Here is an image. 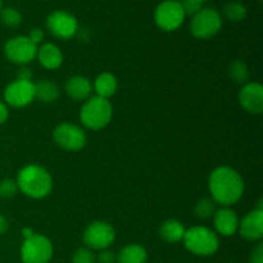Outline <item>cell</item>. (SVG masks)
<instances>
[{"label": "cell", "mask_w": 263, "mask_h": 263, "mask_svg": "<svg viewBox=\"0 0 263 263\" xmlns=\"http://www.w3.org/2000/svg\"><path fill=\"white\" fill-rule=\"evenodd\" d=\"M185 13L180 2L166 0L157 7L154 12V21L157 26L163 31H175L182 25Z\"/></svg>", "instance_id": "10"}, {"label": "cell", "mask_w": 263, "mask_h": 263, "mask_svg": "<svg viewBox=\"0 0 263 263\" xmlns=\"http://www.w3.org/2000/svg\"><path fill=\"white\" fill-rule=\"evenodd\" d=\"M223 13L226 17L234 22H240L247 17V8L239 2H231L228 3L223 8Z\"/></svg>", "instance_id": "23"}, {"label": "cell", "mask_w": 263, "mask_h": 263, "mask_svg": "<svg viewBox=\"0 0 263 263\" xmlns=\"http://www.w3.org/2000/svg\"><path fill=\"white\" fill-rule=\"evenodd\" d=\"M35 89V99L43 103H53L59 98V89L50 80H40L33 82Z\"/></svg>", "instance_id": "21"}, {"label": "cell", "mask_w": 263, "mask_h": 263, "mask_svg": "<svg viewBox=\"0 0 263 263\" xmlns=\"http://www.w3.org/2000/svg\"><path fill=\"white\" fill-rule=\"evenodd\" d=\"M239 234L248 241L261 240L263 236V210L256 208L239 221Z\"/></svg>", "instance_id": "14"}, {"label": "cell", "mask_w": 263, "mask_h": 263, "mask_svg": "<svg viewBox=\"0 0 263 263\" xmlns=\"http://www.w3.org/2000/svg\"><path fill=\"white\" fill-rule=\"evenodd\" d=\"M118 87V81L116 76L109 72H103L97 79L94 80L92 84V91L97 92V97L104 98L109 100L110 97L116 94Z\"/></svg>", "instance_id": "18"}, {"label": "cell", "mask_w": 263, "mask_h": 263, "mask_svg": "<svg viewBox=\"0 0 263 263\" xmlns=\"http://www.w3.org/2000/svg\"><path fill=\"white\" fill-rule=\"evenodd\" d=\"M239 103L241 108L252 115L263 112V87L258 82H247L239 91Z\"/></svg>", "instance_id": "13"}, {"label": "cell", "mask_w": 263, "mask_h": 263, "mask_svg": "<svg viewBox=\"0 0 263 263\" xmlns=\"http://www.w3.org/2000/svg\"><path fill=\"white\" fill-rule=\"evenodd\" d=\"M37 59L46 69H57L63 63V54L61 49L51 43H46L37 49Z\"/></svg>", "instance_id": "17"}, {"label": "cell", "mask_w": 263, "mask_h": 263, "mask_svg": "<svg viewBox=\"0 0 263 263\" xmlns=\"http://www.w3.org/2000/svg\"><path fill=\"white\" fill-rule=\"evenodd\" d=\"M8 228H9V223H8V220L3 215H0V235L7 233Z\"/></svg>", "instance_id": "34"}, {"label": "cell", "mask_w": 263, "mask_h": 263, "mask_svg": "<svg viewBox=\"0 0 263 263\" xmlns=\"http://www.w3.org/2000/svg\"><path fill=\"white\" fill-rule=\"evenodd\" d=\"M212 200L222 207H231L238 203L244 193V180L238 171L228 166L213 170L208 179Z\"/></svg>", "instance_id": "1"}, {"label": "cell", "mask_w": 263, "mask_h": 263, "mask_svg": "<svg viewBox=\"0 0 263 263\" xmlns=\"http://www.w3.org/2000/svg\"><path fill=\"white\" fill-rule=\"evenodd\" d=\"M4 100L13 108H23L35 100V89L32 81L14 80L4 90Z\"/></svg>", "instance_id": "12"}, {"label": "cell", "mask_w": 263, "mask_h": 263, "mask_svg": "<svg viewBox=\"0 0 263 263\" xmlns=\"http://www.w3.org/2000/svg\"><path fill=\"white\" fill-rule=\"evenodd\" d=\"M53 257V244L46 236L33 234L25 239L21 247V259L23 263H49Z\"/></svg>", "instance_id": "5"}, {"label": "cell", "mask_w": 263, "mask_h": 263, "mask_svg": "<svg viewBox=\"0 0 263 263\" xmlns=\"http://www.w3.org/2000/svg\"><path fill=\"white\" fill-rule=\"evenodd\" d=\"M18 192L15 180L4 179L0 181V198H13Z\"/></svg>", "instance_id": "27"}, {"label": "cell", "mask_w": 263, "mask_h": 263, "mask_svg": "<svg viewBox=\"0 0 263 263\" xmlns=\"http://www.w3.org/2000/svg\"><path fill=\"white\" fill-rule=\"evenodd\" d=\"M213 226L220 235L233 236L239 228L238 215L230 207L220 208L213 215Z\"/></svg>", "instance_id": "15"}, {"label": "cell", "mask_w": 263, "mask_h": 263, "mask_svg": "<svg viewBox=\"0 0 263 263\" xmlns=\"http://www.w3.org/2000/svg\"><path fill=\"white\" fill-rule=\"evenodd\" d=\"M185 248L195 256L208 257L215 254L220 247V240L215 231L204 226H194L185 231Z\"/></svg>", "instance_id": "4"}, {"label": "cell", "mask_w": 263, "mask_h": 263, "mask_svg": "<svg viewBox=\"0 0 263 263\" xmlns=\"http://www.w3.org/2000/svg\"><path fill=\"white\" fill-rule=\"evenodd\" d=\"M185 231H186V229H185V226L180 221L167 220L159 228V235L167 243L175 244L184 239Z\"/></svg>", "instance_id": "20"}, {"label": "cell", "mask_w": 263, "mask_h": 263, "mask_svg": "<svg viewBox=\"0 0 263 263\" xmlns=\"http://www.w3.org/2000/svg\"><path fill=\"white\" fill-rule=\"evenodd\" d=\"M116 239V231L110 223L105 221H94L84 233V243L89 249L103 251L109 248Z\"/></svg>", "instance_id": "9"}, {"label": "cell", "mask_w": 263, "mask_h": 263, "mask_svg": "<svg viewBox=\"0 0 263 263\" xmlns=\"http://www.w3.org/2000/svg\"><path fill=\"white\" fill-rule=\"evenodd\" d=\"M17 80L21 81H32V71L27 66H21L17 72Z\"/></svg>", "instance_id": "31"}, {"label": "cell", "mask_w": 263, "mask_h": 263, "mask_svg": "<svg viewBox=\"0 0 263 263\" xmlns=\"http://www.w3.org/2000/svg\"><path fill=\"white\" fill-rule=\"evenodd\" d=\"M17 186L26 197L43 199L53 190V179L46 168L39 164H27L17 175Z\"/></svg>", "instance_id": "2"}, {"label": "cell", "mask_w": 263, "mask_h": 263, "mask_svg": "<svg viewBox=\"0 0 263 263\" xmlns=\"http://www.w3.org/2000/svg\"><path fill=\"white\" fill-rule=\"evenodd\" d=\"M248 263H263V244L258 243L253 248L249 256Z\"/></svg>", "instance_id": "30"}, {"label": "cell", "mask_w": 263, "mask_h": 263, "mask_svg": "<svg viewBox=\"0 0 263 263\" xmlns=\"http://www.w3.org/2000/svg\"><path fill=\"white\" fill-rule=\"evenodd\" d=\"M180 4H181L185 15L186 14L195 15L203 8V4H199V3L197 2H193V0H182V2H180Z\"/></svg>", "instance_id": "28"}, {"label": "cell", "mask_w": 263, "mask_h": 263, "mask_svg": "<svg viewBox=\"0 0 263 263\" xmlns=\"http://www.w3.org/2000/svg\"><path fill=\"white\" fill-rule=\"evenodd\" d=\"M64 90L71 99L76 100V102H85L91 97L92 84L87 77L74 74L67 80Z\"/></svg>", "instance_id": "16"}, {"label": "cell", "mask_w": 263, "mask_h": 263, "mask_svg": "<svg viewBox=\"0 0 263 263\" xmlns=\"http://www.w3.org/2000/svg\"><path fill=\"white\" fill-rule=\"evenodd\" d=\"M4 53L8 61L20 66H27L37 55V45L27 36H15L9 39L4 46Z\"/></svg>", "instance_id": "7"}, {"label": "cell", "mask_w": 263, "mask_h": 263, "mask_svg": "<svg viewBox=\"0 0 263 263\" xmlns=\"http://www.w3.org/2000/svg\"><path fill=\"white\" fill-rule=\"evenodd\" d=\"M8 117H9V110H8V107L5 103L0 102V125L7 122Z\"/></svg>", "instance_id": "33"}, {"label": "cell", "mask_w": 263, "mask_h": 263, "mask_svg": "<svg viewBox=\"0 0 263 263\" xmlns=\"http://www.w3.org/2000/svg\"><path fill=\"white\" fill-rule=\"evenodd\" d=\"M72 263H97L95 254L92 253L91 249L87 247H81L76 249L72 256Z\"/></svg>", "instance_id": "26"}, {"label": "cell", "mask_w": 263, "mask_h": 263, "mask_svg": "<svg viewBox=\"0 0 263 263\" xmlns=\"http://www.w3.org/2000/svg\"><path fill=\"white\" fill-rule=\"evenodd\" d=\"M229 73H230V77L238 84H247L249 79V71L248 67L244 62L241 61H234L233 63L230 64V68H229Z\"/></svg>", "instance_id": "22"}, {"label": "cell", "mask_w": 263, "mask_h": 263, "mask_svg": "<svg viewBox=\"0 0 263 263\" xmlns=\"http://www.w3.org/2000/svg\"><path fill=\"white\" fill-rule=\"evenodd\" d=\"M148 252L140 244H128L123 247L116 257L117 263H146Z\"/></svg>", "instance_id": "19"}, {"label": "cell", "mask_w": 263, "mask_h": 263, "mask_svg": "<svg viewBox=\"0 0 263 263\" xmlns=\"http://www.w3.org/2000/svg\"><path fill=\"white\" fill-rule=\"evenodd\" d=\"M0 10H2V0H0Z\"/></svg>", "instance_id": "37"}, {"label": "cell", "mask_w": 263, "mask_h": 263, "mask_svg": "<svg viewBox=\"0 0 263 263\" xmlns=\"http://www.w3.org/2000/svg\"><path fill=\"white\" fill-rule=\"evenodd\" d=\"M46 27L54 37L68 40L76 35L79 23L71 13L66 10H54L46 18Z\"/></svg>", "instance_id": "11"}, {"label": "cell", "mask_w": 263, "mask_h": 263, "mask_svg": "<svg viewBox=\"0 0 263 263\" xmlns=\"http://www.w3.org/2000/svg\"><path fill=\"white\" fill-rule=\"evenodd\" d=\"M33 231L31 230L30 228H25L22 230V235H23V239H27V238H30V236H32L33 235Z\"/></svg>", "instance_id": "35"}, {"label": "cell", "mask_w": 263, "mask_h": 263, "mask_svg": "<svg viewBox=\"0 0 263 263\" xmlns=\"http://www.w3.org/2000/svg\"><path fill=\"white\" fill-rule=\"evenodd\" d=\"M27 37L30 39L33 44L37 45L39 43H41V41L44 40V31L41 30V28H32Z\"/></svg>", "instance_id": "32"}, {"label": "cell", "mask_w": 263, "mask_h": 263, "mask_svg": "<svg viewBox=\"0 0 263 263\" xmlns=\"http://www.w3.org/2000/svg\"><path fill=\"white\" fill-rule=\"evenodd\" d=\"M193 2H197V3H199V4H203V3L207 2V0H193Z\"/></svg>", "instance_id": "36"}, {"label": "cell", "mask_w": 263, "mask_h": 263, "mask_svg": "<svg viewBox=\"0 0 263 263\" xmlns=\"http://www.w3.org/2000/svg\"><path fill=\"white\" fill-rule=\"evenodd\" d=\"M222 26L220 13L212 8H202L195 15H193L190 23V31L197 39H210L215 36Z\"/></svg>", "instance_id": "6"}, {"label": "cell", "mask_w": 263, "mask_h": 263, "mask_svg": "<svg viewBox=\"0 0 263 263\" xmlns=\"http://www.w3.org/2000/svg\"><path fill=\"white\" fill-rule=\"evenodd\" d=\"M0 20L8 27H18L22 22V15L14 8H4L0 10Z\"/></svg>", "instance_id": "25"}, {"label": "cell", "mask_w": 263, "mask_h": 263, "mask_svg": "<svg viewBox=\"0 0 263 263\" xmlns=\"http://www.w3.org/2000/svg\"><path fill=\"white\" fill-rule=\"evenodd\" d=\"M194 211L198 217L202 218V220H208V218L213 217L216 212L215 202L212 199H208V198H203L195 204Z\"/></svg>", "instance_id": "24"}, {"label": "cell", "mask_w": 263, "mask_h": 263, "mask_svg": "<svg viewBox=\"0 0 263 263\" xmlns=\"http://www.w3.org/2000/svg\"><path fill=\"white\" fill-rule=\"evenodd\" d=\"M112 116L113 107L109 100L95 95L85 100L80 112V120L90 130H102L109 125Z\"/></svg>", "instance_id": "3"}, {"label": "cell", "mask_w": 263, "mask_h": 263, "mask_svg": "<svg viewBox=\"0 0 263 263\" xmlns=\"http://www.w3.org/2000/svg\"><path fill=\"white\" fill-rule=\"evenodd\" d=\"M116 254L113 253L109 249H103V251L99 252L98 256H95V259H97V263H115L116 262Z\"/></svg>", "instance_id": "29"}, {"label": "cell", "mask_w": 263, "mask_h": 263, "mask_svg": "<svg viewBox=\"0 0 263 263\" xmlns=\"http://www.w3.org/2000/svg\"><path fill=\"white\" fill-rule=\"evenodd\" d=\"M53 139L58 146L64 151L77 152L86 145V134L77 125L63 122L53 131Z\"/></svg>", "instance_id": "8"}]
</instances>
